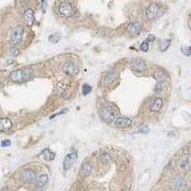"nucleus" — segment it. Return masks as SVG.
Masks as SVG:
<instances>
[{
	"label": "nucleus",
	"mask_w": 191,
	"mask_h": 191,
	"mask_svg": "<svg viewBox=\"0 0 191 191\" xmlns=\"http://www.w3.org/2000/svg\"><path fill=\"white\" fill-rule=\"evenodd\" d=\"M163 106V101L161 98H157L150 106V110L152 112H158L161 110Z\"/></svg>",
	"instance_id": "dca6fc26"
},
{
	"label": "nucleus",
	"mask_w": 191,
	"mask_h": 191,
	"mask_svg": "<svg viewBox=\"0 0 191 191\" xmlns=\"http://www.w3.org/2000/svg\"><path fill=\"white\" fill-rule=\"evenodd\" d=\"M13 126L12 121L7 118H0V132H6Z\"/></svg>",
	"instance_id": "4468645a"
},
{
	"label": "nucleus",
	"mask_w": 191,
	"mask_h": 191,
	"mask_svg": "<svg viewBox=\"0 0 191 191\" xmlns=\"http://www.w3.org/2000/svg\"><path fill=\"white\" fill-rule=\"evenodd\" d=\"M62 71L67 76L73 77L79 73V68L71 62H66L62 66Z\"/></svg>",
	"instance_id": "423d86ee"
},
{
	"label": "nucleus",
	"mask_w": 191,
	"mask_h": 191,
	"mask_svg": "<svg viewBox=\"0 0 191 191\" xmlns=\"http://www.w3.org/2000/svg\"><path fill=\"white\" fill-rule=\"evenodd\" d=\"M132 70L137 73H142L146 71L147 66L146 63L140 59H133L131 64Z\"/></svg>",
	"instance_id": "1a4fd4ad"
},
{
	"label": "nucleus",
	"mask_w": 191,
	"mask_h": 191,
	"mask_svg": "<svg viewBox=\"0 0 191 191\" xmlns=\"http://www.w3.org/2000/svg\"><path fill=\"white\" fill-rule=\"evenodd\" d=\"M11 144V142L9 140H4L1 142V146L2 147H7L10 146Z\"/></svg>",
	"instance_id": "c85d7f7f"
},
{
	"label": "nucleus",
	"mask_w": 191,
	"mask_h": 191,
	"mask_svg": "<svg viewBox=\"0 0 191 191\" xmlns=\"http://www.w3.org/2000/svg\"><path fill=\"white\" fill-rule=\"evenodd\" d=\"M78 159V155L75 152H72L68 154L65 157L64 163H63V167L65 170H68L71 169L73 165L75 163Z\"/></svg>",
	"instance_id": "0eeeda50"
},
{
	"label": "nucleus",
	"mask_w": 191,
	"mask_h": 191,
	"mask_svg": "<svg viewBox=\"0 0 191 191\" xmlns=\"http://www.w3.org/2000/svg\"><path fill=\"white\" fill-rule=\"evenodd\" d=\"M140 49L143 52H147L148 49H149V43H148V41H144L142 44L140 45Z\"/></svg>",
	"instance_id": "b1692460"
},
{
	"label": "nucleus",
	"mask_w": 191,
	"mask_h": 191,
	"mask_svg": "<svg viewBox=\"0 0 191 191\" xmlns=\"http://www.w3.org/2000/svg\"><path fill=\"white\" fill-rule=\"evenodd\" d=\"M3 85H4V84L2 82H0V89L2 88V87H3Z\"/></svg>",
	"instance_id": "473e14b6"
},
{
	"label": "nucleus",
	"mask_w": 191,
	"mask_h": 191,
	"mask_svg": "<svg viewBox=\"0 0 191 191\" xmlns=\"http://www.w3.org/2000/svg\"><path fill=\"white\" fill-rule=\"evenodd\" d=\"M93 168V163L91 162H85L81 166L80 170V175L82 177H87L89 176Z\"/></svg>",
	"instance_id": "9b49d317"
},
{
	"label": "nucleus",
	"mask_w": 191,
	"mask_h": 191,
	"mask_svg": "<svg viewBox=\"0 0 191 191\" xmlns=\"http://www.w3.org/2000/svg\"><path fill=\"white\" fill-rule=\"evenodd\" d=\"M116 78H117L116 74L113 73H110L105 77L104 83L106 85H110L114 82Z\"/></svg>",
	"instance_id": "412c9836"
},
{
	"label": "nucleus",
	"mask_w": 191,
	"mask_h": 191,
	"mask_svg": "<svg viewBox=\"0 0 191 191\" xmlns=\"http://www.w3.org/2000/svg\"><path fill=\"white\" fill-rule=\"evenodd\" d=\"M102 159L105 162H108L110 160V156L108 154H104L102 155Z\"/></svg>",
	"instance_id": "c756f323"
},
{
	"label": "nucleus",
	"mask_w": 191,
	"mask_h": 191,
	"mask_svg": "<svg viewBox=\"0 0 191 191\" xmlns=\"http://www.w3.org/2000/svg\"><path fill=\"white\" fill-rule=\"evenodd\" d=\"M48 181V178L47 175H43L39 176L36 180V187L38 189H41L47 184Z\"/></svg>",
	"instance_id": "f3484780"
},
{
	"label": "nucleus",
	"mask_w": 191,
	"mask_h": 191,
	"mask_svg": "<svg viewBox=\"0 0 191 191\" xmlns=\"http://www.w3.org/2000/svg\"><path fill=\"white\" fill-rule=\"evenodd\" d=\"M155 39H156V38L155 37L154 35H152V34H150V35H149L148 36V37L147 38V39H146V41H154L155 40Z\"/></svg>",
	"instance_id": "2f4dec72"
},
{
	"label": "nucleus",
	"mask_w": 191,
	"mask_h": 191,
	"mask_svg": "<svg viewBox=\"0 0 191 191\" xmlns=\"http://www.w3.org/2000/svg\"><path fill=\"white\" fill-rule=\"evenodd\" d=\"M132 120L127 118H118L115 122V125L118 128H126L132 124Z\"/></svg>",
	"instance_id": "f8f14e48"
},
{
	"label": "nucleus",
	"mask_w": 191,
	"mask_h": 191,
	"mask_svg": "<svg viewBox=\"0 0 191 191\" xmlns=\"http://www.w3.org/2000/svg\"><path fill=\"white\" fill-rule=\"evenodd\" d=\"M154 77L155 79L158 82H161V83L165 81V80L167 78L166 74L164 72H163L162 71H161V70H158V71H156L154 75Z\"/></svg>",
	"instance_id": "6ab92c4d"
},
{
	"label": "nucleus",
	"mask_w": 191,
	"mask_h": 191,
	"mask_svg": "<svg viewBox=\"0 0 191 191\" xmlns=\"http://www.w3.org/2000/svg\"><path fill=\"white\" fill-rule=\"evenodd\" d=\"M149 128L148 127V126H142L141 128H140L138 130V132L142 133H147L149 132Z\"/></svg>",
	"instance_id": "a878e982"
},
{
	"label": "nucleus",
	"mask_w": 191,
	"mask_h": 191,
	"mask_svg": "<svg viewBox=\"0 0 191 191\" xmlns=\"http://www.w3.org/2000/svg\"><path fill=\"white\" fill-rule=\"evenodd\" d=\"M162 89V86L161 83V82L156 83V84L155 86V92L156 93H159L161 91Z\"/></svg>",
	"instance_id": "393cba45"
},
{
	"label": "nucleus",
	"mask_w": 191,
	"mask_h": 191,
	"mask_svg": "<svg viewBox=\"0 0 191 191\" xmlns=\"http://www.w3.org/2000/svg\"><path fill=\"white\" fill-rule=\"evenodd\" d=\"M22 20L23 22L27 26L31 27L33 25L35 20L34 11L31 8L27 9L23 14Z\"/></svg>",
	"instance_id": "9d476101"
},
{
	"label": "nucleus",
	"mask_w": 191,
	"mask_h": 191,
	"mask_svg": "<svg viewBox=\"0 0 191 191\" xmlns=\"http://www.w3.org/2000/svg\"><path fill=\"white\" fill-rule=\"evenodd\" d=\"M176 181L174 182V184L177 185V187L179 188L181 185H182V180L181 179V178H176Z\"/></svg>",
	"instance_id": "7c9ffc66"
},
{
	"label": "nucleus",
	"mask_w": 191,
	"mask_h": 191,
	"mask_svg": "<svg viewBox=\"0 0 191 191\" xmlns=\"http://www.w3.org/2000/svg\"><path fill=\"white\" fill-rule=\"evenodd\" d=\"M59 13L67 18L72 17L75 14V10L73 6L66 2H61L58 8Z\"/></svg>",
	"instance_id": "20e7f679"
},
{
	"label": "nucleus",
	"mask_w": 191,
	"mask_h": 191,
	"mask_svg": "<svg viewBox=\"0 0 191 191\" xmlns=\"http://www.w3.org/2000/svg\"><path fill=\"white\" fill-rule=\"evenodd\" d=\"M181 51L185 56L189 57L191 54V47L182 45L181 47Z\"/></svg>",
	"instance_id": "4be33fe9"
},
{
	"label": "nucleus",
	"mask_w": 191,
	"mask_h": 191,
	"mask_svg": "<svg viewBox=\"0 0 191 191\" xmlns=\"http://www.w3.org/2000/svg\"><path fill=\"white\" fill-rule=\"evenodd\" d=\"M9 53L11 54V55L13 56V57H17L18 55L19 54V51L17 48H13L10 50L9 51Z\"/></svg>",
	"instance_id": "bb28decb"
},
{
	"label": "nucleus",
	"mask_w": 191,
	"mask_h": 191,
	"mask_svg": "<svg viewBox=\"0 0 191 191\" xmlns=\"http://www.w3.org/2000/svg\"><path fill=\"white\" fill-rule=\"evenodd\" d=\"M43 155L44 160H45L46 161H52L54 160L55 158V154L48 149H46L43 152Z\"/></svg>",
	"instance_id": "a211bd4d"
},
{
	"label": "nucleus",
	"mask_w": 191,
	"mask_h": 191,
	"mask_svg": "<svg viewBox=\"0 0 191 191\" xmlns=\"http://www.w3.org/2000/svg\"><path fill=\"white\" fill-rule=\"evenodd\" d=\"M99 115L103 121L108 124L112 122L115 118L114 110L110 105L103 107L99 111Z\"/></svg>",
	"instance_id": "f03ea898"
},
{
	"label": "nucleus",
	"mask_w": 191,
	"mask_h": 191,
	"mask_svg": "<svg viewBox=\"0 0 191 191\" xmlns=\"http://www.w3.org/2000/svg\"><path fill=\"white\" fill-rule=\"evenodd\" d=\"M37 179L36 173L31 169L25 170L22 171L20 175V179L24 183H34Z\"/></svg>",
	"instance_id": "39448f33"
},
{
	"label": "nucleus",
	"mask_w": 191,
	"mask_h": 191,
	"mask_svg": "<svg viewBox=\"0 0 191 191\" xmlns=\"http://www.w3.org/2000/svg\"><path fill=\"white\" fill-rule=\"evenodd\" d=\"M159 10V6L156 3H153L147 8L145 11V15L147 19L149 21L153 20L158 14Z\"/></svg>",
	"instance_id": "6e6552de"
},
{
	"label": "nucleus",
	"mask_w": 191,
	"mask_h": 191,
	"mask_svg": "<svg viewBox=\"0 0 191 191\" xmlns=\"http://www.w3.org/2000/svg\"><path fill=\"white\" fill-rule=\"evenodd\" d=\"M170 44H171V39H165L162 41L159 44V46L160 51L162 52L166 51L169 48Z\"/></svg>",
	"instance_id": "aec40b11"
},
{
	"label": "nucleus",
	"mask_w": 191,
	"mask_h": 191,
	"mask_svg": "<svg viewBox=\"0 0 191 191\" xmlns=\"http://www.w3.org/2000/svg\"><path fill=\"white\" fill-rule=\"evenodd\" d=\"M24 29L21 27H17L12 29L10 34V41L14 45L20 44L22 41Z\"/></svg>",
	"instance_id": "7ed1b4c3"
},
{
	"label": "nucleus",
	"mask_w": 191,
	"mask_h": 191,
	"mask_svg": "<svg viewBox=\"0 0 191 191\" xmlns=\"http://www.w3.org/2000/svg\"><path fill=\"white\" fill-rule=\"evenodd\" d=\"M92 88L91 87V86H90L89 84H85L84 85H83L82 86V94L84 96H87L89 94L91 91H92Z\"/></svg>",
	"instance_id": "5701e85b"
},
{
	"label": "nucleus",
	"mask_w": 191,
	"mask_h": 191,
	"mask_svg": "<svg viewBox=\"0 0 191 191\" xmlns=\"http://www.w3.org/2000/svg\"><path fill=\"white\" fill-rule=\"evenodd\" d=\"M179 166L182 170L188 172L191 170V161L190 159L186 157L183 156L180 159Z\"/></svg>",
	"instance_id": "2eb2a0df"
},
{
	"label": "nucleus",
	"mask_w": 191,
	"mask_h": 191,
	"mask_svg": "<svg viewBox=\"0 0 191 191\" xmlns=\"http://www.w3.org/2000/svg\"><path fill=\"white\" fill-rule=\"evenodd\" d=\"M33 74L30 68H24L12 71L9 74L10 79L15 82L24 83L29 81Z\"/></svg>",
	"instance_id": "f257e3e1"
},
{
	"label": "nucleus",
	"mask_w": 191,
	"mask_h": 191,
	"mask_svg": "<svg viewBox=\"0 0 191 191\" xmlns=\"http://www.w3.org/2000/svg\"><path fill=\"white\" fill-rule=\"evenodd\" d=\"M142 29V26L140 22L130 23L127 27V31L132 35H137L140 33Z\"/></svg>",
	"instance_id": "ddd939ff"
},
{
	"label": "nucleus",
	"mask_w": 191,
	"mask_h": 191,
	"mask_svg": "<svg viewBox=\"0 0 191 191\" xmlns=\"http://www.w3.org/2000/svg\"><path fill=\"white\" fill-rule=\"evenodd\" d=\"M41 7L43 11L45 13L47 10V4H48V0H41Z\"/></svg>",
	"instance_id": "cd10ccee"
}]
</instances>
